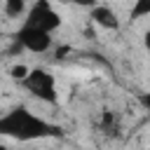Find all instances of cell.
<instances>
[{
	"label": "cell",
	"mask_w": 150,
	"mask_h": 150,
	"mask_svg": "<svg viewBox=\"0 0 150 150\" xmlns=\"http://www.w3.org/2000/svg\"><path fill=\"white\" fill-rule=\"evenodd\" d=\"M61 134H63L61 127L33 115L26 105H16L0 117V136H9L14 141H38V138H52Z\"/></svg>",
	"instance_id": "cell-1"
},
{
	"label": "cell",
	"mask_w": 150,
	"mask_h": 150,
	"mask_svg": "<svg viewBox=\"0 0 150 150\" xmlns=\"http://www.w3.org/2000/svg\"><path fill=\"white\" fill-rule=\"evenodd\" d=\"M68 2H75V5H82V7H91V5H96V0H68Z\"/></svg>",
	"instance_id": "cell-10"
},
{
	"label": "cell",
	"mask_w": 150,
	"mask_h": 150,
	"mask_svg": "<svg viewBox=\"0 0 150 150\" xmlns=\"http://www.w3.org/2000/svg\"><path fill=\"white\" fill-rule=\"evenodd\" d=\"M2 7L9 19H21L26 14V0H2Z\"/></svg>",
	"instance_id": "cell-7"
},
{
	"label": "cell",
	"mask_w": 150,
	"mask_h": 150,
	"mask_svg": "<svg viewBox=\"0 0 150 150\" xmlns=\"http://www.w3.org/2000/svg\"><path fill=\"white\" fill-rule=\"evenodd\" d=\"M23 89H28L35 98L45 101V103H56L59 94H56V80L49 70L45 68H28L26 77L21 80Z\"/></svg>",
	"instance_id": "cell-2"
},
{
	"label": "cell",
	"mask_w": 150,
	"mask_h": 150,
	"mask_svg": "<svg viewBox=\"0 0 150 150\" xmlns=\"http://www.w3.org/2000/svg\"><path fill=\"white\" fill-rule=\"evenodd\" d=\"M145 16H150V0H136L131 7V21L145 19Z\"/></svg>",
	"instance_id": "cell-8"
},
{
	"label": "cell",
	"mask_w": 150,
	"mask_h": 150,
	"mask_svg": "<svg viewBox=\"0 0 150 150\" xmlns=\"http://www.w3.org/2000/svg\"><path fill=\"white\" fill-rule=\"evenodd\" d=\"M89 19H91L96 26L105 28V30H117V28H120V19H117V14H115L108 5H91Z\"/></svg>",
	"instance_id": "cell-5"
},
{
	"label": "cell",
	"mask_w": 150,
	"mask_h": 150,
	"mask_svg": "<svg viewBox=\"0 0 150 150\" xmlns=\"http://www.w3.org/2000/svg\"><path fill=\"white\" fill-rule=\"evenodd\" d=\"M26 73H28V66H23V63H16V66L9 68V77L16 80V82H21V80L26 77Z\"/></svg>",
	"instance_id": "cell-9"
},
{
	"label": "cell",
	"mask_w": 150,
	"mask_h": 150,
	"mask_svg": "<svg viewBox=\"0 0 150 150\" xmlns=\"http://www.w3.org/2000/svg\"><path fill=\"white\" fill-rule=\"evenodd\" d=\"M98 127H101L103 134H108V136H117V131H120V117H117V112H112V110H103V112H101V122H98Z\"/></svg>",
	"instance_id": "cell-6"
},
{
	"label": "cell",
	"mask_w": 150,
	"mask_h": 150,
	"mask_svg": "<svg viewBox=\"0 0 150 150\" xmlns=\"http://www.w3.org/2000/svg\"><path fill=\"white\" fill-rule=\"evenodd\" d=\"M14 42L19 47H23L26 52H33V54H45L49 47H52V33L42 30V28H35V26H21L14 35Z\"/></svg>",
	"instance_id": "cell-4"
},
{
	"label": "cell",
	"mask_w": 150,
	"mask_h": 150,
	"mask_svg": "<svg viewBox=\"0 0 150 150\" xmlns=\"http://www.w3.org/2000/svg\"><path fill=\"white\" fill-rule=\"evenodd\" d=\"M26 26H35V28H42L47 33H54L56 28H61V14L52 7L49 0H35V5L30 9H26V19H23Z\"/></svg>",
	"instance_id": "cell-3"
}]
</instances>
